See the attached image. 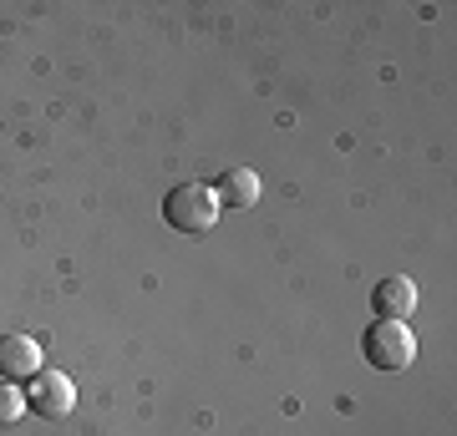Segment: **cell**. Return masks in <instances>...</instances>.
<instances>
[{
    "instance_id": "obj_3",
    "label": "cell",
    "mask_w": 457,
    "mask_h": 436,
    "mask_svg": "<svg viewBox=\"0 0 457 436\" xmlns=\"http://www.w3.org/2000/svg\"><path fill=\"white\" fill-rule=\"evenodd\" d=\"M26 406H31V411H41L46 421L71 416V406H77V386H71V375H66V371H41V375H31Z\"/></svg>"
},
{
    "instance_id": "obj_4",
    "label": "cell",
    "mask_w": 457,
    "mask_h": 436,
    "mask_svg": "<svg viewBox=\"0 0 457 436\" xmlns=\"http://www.w3.org/2000/svg\"><path fill=\"white\" fill-rule=\"evenodd\" d=\"M46 366H41V340L31 335H0V375L5 381H31V375H41Z\"/></svg>"
},
{
    "instance_id": "obj_6",
    "label": "cell",
    "mask_w": 457,
    "mask_h": 436,
    "mask_svg": "<svg viewBox=\"0 0 457 436\" xmlns=\"http://www.w3.org/2000/svg\"><path fill=\"white\" fill-rule=\"evenodd\" d=\"M213 198H219V209H254L260 203V178L249 173V168H228L224 178L213 183Z\"/></svg>"
},
{
    "instance_id": "obj_2",
    "label": "cell",
    "mask_w": 457,
    "mask_h": 436,
    "mask_svg": "<svg viewBox=\"0 0 457 436\" xmlns=\"http://www.w3.org/2000/svg\"><path fill=\"white\" fill-rule=\"evenodd\" d=\"M361 350L376 371H407L417 360V340H411L407 320H376L366 335H361Z\"/></svg>"
},
{
    "instance_id": "obj_5",
    "label": "cell",
    "mask_w": 457,
    "mask_h": 436,
    "mask_svg": "<svg viewBox=\"0 0 457 436\" xmlns=\"http://www.w3.org/2000/svg\"><path fill=\"white\" fill-rule=\"evenodd\" d=\"M371 305L381 320H402V315H411L417 309V284H411L407 275H392V279H381L371 294Z\"/></svg>"
},
{
    "instance_id": "obj_7",
    "label": "cell",
    "mask_w": 457,
    "mask_h": 436,
    "mask_svg": "<svg viewBox=\"0 0 457 436\" xmlns=\"http://www.w3.org/2000/svg\"><path fill=\"white\" fill-rule=\"evenodd\" d=\"M31 406H26V391H16L11 381H0V426H16Z\"/></svg>"
},
{
    "instance_id": "obj_1",
    "label": "cell",
    "mask_w": 457,
    "mask_h": 436,
    "mask_svg": "<svg viewBox=\"0 0 457 436\" xmlns=\"http://www.w3.org/2000/svg\"><path fill=\"white\" fill-rule=\"evenodd\" d=\"M163 218L179 228V234L198 239V234H209V228L219 224V198H213V188H204V183H183V188H173V193L163 198Z\"/></svg>"
}]
</instances>
